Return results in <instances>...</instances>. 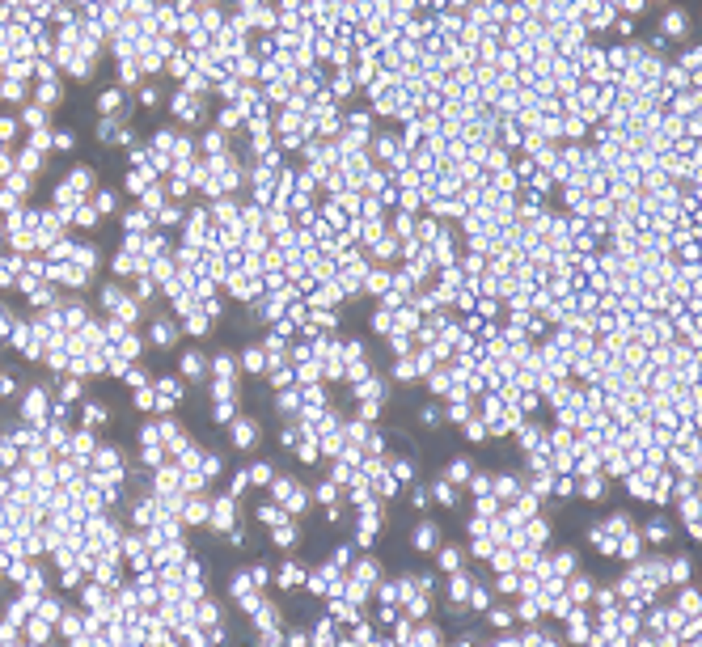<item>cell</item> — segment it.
Returning <instances> with one entry per match:
<instances>
[{"label": "cell", "instance_id": "obj_9", "mask_svg": "<svg viewBox=\"0 0 702 647\" xmlns=\"http://www.w3.org/2000/svg\"><path fill=\"white\" fill-rule=\"evenodd\" d=\"M491 495H495L500 504H508V500H516V495H520V482H516L512 474H500V478L491 482Z\"/></svg>", "mask_w": 702, "mask_h": 647}, {"label": "cell", "instance_id": "obj_27", "mask_svg": "<svg viewBox=\"0 0 702 647\" xmlns=\"http://www.w3.org/2000/svg\"><path fill=\"white\" fill-rule=\"evenodd\" d=\"M221 470H225V461H221V457H216V453H203V465H199V474H203L207 482H216V478H221Z\"/></svg>", "mask_w": 702, "mask_h": 647}, {"label": "cell", "instance_id": "obj_31", "mask_svg": "<svg viewBox=\"0 0 702 647\" xmlns=\"http://www.w3.org/2000/svg\"><path fill=\"white\" fill-rule=\"evenodd\" d=\"M233 415H237V402H212V419L216 423H233Z\"/></svg>", "mask_w": 702, "mask_h": 647}, {"label": "cell", "instance_id": "obj_6", "mask_svg": "<svg viewBox=\"0 0 702 647\" xmlns=\"http://www.w3.org/2000/svg\"><path fill=\"white\" fill-rule=\"evenodd\" d=\"M182 339V330H178V321H170V317H161V321H152V347H174Z\"/></svg>", "mask_w": 702, "mask_h": 647}, {"label": "cell", "instance_id": "obj_7", "mask_svg": "<svg viewBox=\"0 0 702 647\" xmlns=\"http://www.w3.org/2000/svg\"><path fill=\"white\" fill-rule=\"evenodd\" d=\"M178 368H182V376H186V381H203V376H207V368H212V360H207V356H199V351H186Z\"/></svg>", "mask_w": 702, "mask_h": 647}, {"label": "cell", "instance_id": "obj_42", "mask_svg": "<svg viewBox=\"0 0 702 647\" xmlns=\"http://www.w3.org/2000/svg\"><path fill=\"white\" fill-rule=\"evenodd\" d=\"M17 136V119H0V144Z\"/></svg>", "mask_w": 702, "mask_h": 647}, {"label": "cell", "instance_id": "obj_11", "mask_svg": "<svg viewBox=\"0 0 702 647\" xmlns=\"http://www.w3.org/2000/svg\"><path fill=\"white\" fill-rule=\"evenodd\" d=\"M22 271H26V262H22L17 254H13V258H0V288H13Z\"/></svg>", "mask_w": 702, "mask_h": 647}, {"label": "cell", "instance_id": "obj_23", "mask_svg": "<svg viewBox=\"0 0 702 647\" xmlns=\"http://www.w3.org/2000/svg\"><path fill=\"white\" fill-rule=\"evenodd\" d=\"M68 186H72L77 195H85V191H93V174H89V166H77V170L68 174Z\"/></svg>", "mask_w": 702, "mask_h": 647}, {"label": "cell", "instance_id": "obj_45", "mask_svg": "<svg viewBox=\"0 0 702 647\" xmlns=\"http://www.w3.org/2000/svg\"><path fill=\"white\" fill-rule=\"evenodd\" d=\"M56 148H72V131H56Z\"/></svg>", "mask_w": 702, "mask_h": 647}, {"label": "cell", "instance_id": "obj_10", "mask_svg": "<svg viewBox=\"0 0 702 647\" xmlns=\"http://www.w3.org/2000/svg\"><path fill=\"white\" fill-rule=\"evenodd\" d=\"M677 614H681V618H698V614H702V592L681 588V597H677Z\"/></svg>", "mask_w": 702, "mask_h": 647}, {"label": "cell", "instance_id": "obj_20", "mask_svg": "<svg viewBox=\"0 0 702 647\" xmlns=\"http://www.w3.org/2000/svg\"><path fill=\"white\" fill-rule=\"evenodd\" d=\"M580 495H584V500H601V495H605V478H601V474H584Z\"/></svg>", "mask_w": 702, "mask_h": 647}, {"label": "cell", "instance_id": "obj_5", "mask_svg": "<svg viewBox=\"0 0 702 647\" xmlns=\"http://www.w3.org/2000/svg\"><path fill=\"white\" fill-rule=\"evenodd\" d=\"M207 516H212V500H203V491L182 500V525H207Z\"/></svg>", "mask_w": 702, "mask_h": 647}, {"label": "cell", "instance_id": "obj_28", "mask_svg": "<svg viewBox=\"0 0 702 647\" xmlns=\"http://www.w3.org/2000/svg\"><path fill=\"white\" fill-rule=\"evenodd\" d=\"M445 478L457 482V487H461V482H470V461H449V465H445Z\"/></svg>", "mask_w": 702, "mask_h": 647}, {"label": "cell", "instance_id": "obj_14", "mask_svg": "<svg viewBox=\"0 0 702 647\" xmlns=\"http://www.w3.org/2000/svg\"><path fill=\"white\" fill-rule=\"evenodd\" d=\"M669 537H673V529H669V520H660V516H652V520H647L643 525V542H669Z\"/></svg>", "mask_w": 702, "mask_h": 647}, {"label": "cell", "instance_id": "obj_18", "mask_svg": "<svg viewBox=\"0 0 702 647\" xmlns=\"http://www.w3.org/2000/svg\"><path fill=\"white\" fill-rule=\"evenodd\" d=\"M689 554H681V559H669V567H664V575H669V584H685L689 580Z\"/></svg>", "mask_w": 702, "mask_h": 647}, {"label": "cell", "instance_id": "obj_3", "mask_svg": "<svg viewBox=\"0 0 702 647\" xmlns=\"http://www.w3.org/2000/svg\"><path fill=\"white\" fill-rule=\"evenodd\" d=\"M93 453H97V436H93V427H72V445H68V457L72 461H81L85 470H89V461H93Z\"/></svg>", "mask_w": 702, "mask_h": 647}, {"label": "cell", "instance_id": "obj_35", "mask_svg": "<svg viewBox=\"0 0 702 647\" xmlns=\"http://www.w3.org/2000/svg\"><path fill=\"white\" fill-rule=\"evenodd\" d=\"M436 500H440V504H457V482H449V478L436 482Z\"/></svg>", "mask_w": 702, "mask_h": 647}, {"label": "cell", "instance_id": "obj_15", "mask_svg": "<svg viewBox=\"0 0 702 647\" xmlns=\"http://www.w3.org/2000/svg\"><path fill=\"white\" fill-rule=\"evenodd\" d=\"M166 457H170V449L161 445V440H152V445H140V461H144L148 470H157V465H166Z\"/></svg>", "mask_w": 702, "mask_h": 647}, {"label": "cell", "instance_id": "obj_30", "mask_svg": "<svg viewBox=\"0 0 702 647\" xmlns=\"http://www.w3.org/2000/svg\"><path fill=\"white\" fill-rule=\"evenodd\" d=\"M567 597H571L575 605H584V601L592 597V580H571V592H567Z\"/></svg>", "mask_w": 702, "mask_h": 647}, {"label": "cell", "instance_id": "obj_41", "mask_svg": "<svg viewBox=\"0 0 702 647\" xmlns=\"http://www.w3.org/2000/svg\"><path fill=\"white\" fill-rule=\"evenodd\" d=\"M203 148H207V152H225V131H212V136L203 140Z\"/></svg>", "mask_w": 702, "mask_h": 647}, {"label": "cell", "instance_id": "obj_8", "mask_svg": "<svg viewBox=\"0 0 702 647\" xmlns=\"http://www.w3.org/2000/svg\"><path fill=\"white\" fill-rule=\"evenodd\" d=\"M174 115L186 119V123H195V119H203V106H199L195 93H178V97H174Z\"/></svg>", "mask_w": 702, "mask_h": 647}, {"label": "cell", "instance_id": "obj_44", "mask_svg": "<svg viewBox=\"0 0 702 647\" xmlns=\"http://www.w3.org/2000/svg\"><path fill=\"white\" fill-rule=\"evenodd\" d=\"M140 106H148V111L157 106V89H152V85H144V89H140Z\"/></svg>", "mask_w": 702, "mask_h": 647}, {"label": "cell", "instance_id": "obj_34", "mask_svg": "<svg viewBox=\"0 0 702 647\" xmlns=\"http://www.w3.org/2000/svg\"><path fill=\"white\" fill-rule=\"evenodd\" d=\"M487 622L504 630V626H512V622H516V614H512V609H487Z\"/></svg>", "mask_w": 702, "mask_h": 647}, {"label": "cell", "instance_id": "obj_37", "mask_svg": "<svg viewBox=\"0 0 702 647\" xmlns=\"http://www.w3.org/2000/svg\"><path fill=\"white\" fill-rule=\"evenodd\" d=\"M93 207H97V216L115 211V195H111V191H97V195H93Z\"/></svg>", "mask_w": 702, "mask_h": 647}, {"label": "cell", "instance_id": "obj_32", "mask_svg": "<svg viewBox=\"0 0 702 647\" xmlns=\"http://www.w3.org/2000/svg\"><path fill=\"white\" fill-rule=\"evenodd\" d=\"M550 567H555L559 575H571V571H575V554H571V550H563V554H555V559H550Z\"/></svg>", "mask_w": 702, "mask_h": 647}, {"label": "cell", "instance_id": "obj_2", "mask_svg": "<svg viewBox=\"0 0 702 647\" xmlns=\"http://www.w3.org/2000/svg\"><path fill=\"white\" fill-rule=\"evenodd\" d=\"M233 525H237V495H221V500H212L207 529H216V533H229Z\"/></svg>", "mask_w": 702, "mask_h": 647}, {"label": "cell", "instance_id": "obj_16", "mask_svg": "<svg viewBox=\"0 0 702 647\" xmlns=\"http://www.w3.org/2000/svg\"><path fill=\"white\" fill-rule=\"evenodd\" d=\"M436 537H440L436 525H419V529L410 533V546H415V550H436Z\"/></svg>", "mask_w": 702, "mask_h": 647}, {"label": "cell", "instance_id": "obj_1", "mask_svg": "<svg viewBox=\"0 0 702 647\" xmlns=\"http://www.w3.org/2000/svg\"><path fill=\"white\" fill-rule=\"evenodd\" d=\"M51 402H56V398L47 394V385H34V390L22 398V419L34 423V427H42V423L51 419Z\"/></svg>", "mask_w": 702, "mask_h": 647}, {"label": "cell", "instance_id": "obj_19", "mask_svg": "<svg viewBox=\"0 0 702 647\" xmlns=\"http://www.w3.org/2000/svg\"><path fill=\"white\" fill-rule=\"evenodd\" d=\"M106 419H111V415H106L102 402H85V406H81V423H85V427H102Z\"/></svg>", "mask_w": 702, "mask_h": 647}, {"label": "cell", "instance_id": "obj_36", "mask_svg": "<svg viewBox=\"0 0 702 647\" xmlns=\"http://www.w3.org/2000/svg\"><path fill=\"white\" fill-rule=\"evenodd\" d=\"M440 567H445V571H461V550H453V546L440 550Z\"/></svg>", "mask_w": 702, "mask_h": 647}, {"label": "cell", "instance_id": "obj_33", "mask_svg": "<svg viewBox=\"0 0 702 647\" xmlns=\"http://www.w3.org/2000/svg\"><path fill=\"white\" fill-rule=\"evenodd\" d=\"M123 381H127V385H131V390H144V385H148V372H144V368H136V364H131V368H127V372H123Z\"/></svg>", "mask_w": 702, "mask_h": 647}, {"label": "cell", "instance_id": "obj_21", "mask_svg": "<svg viewBox=\"0 0 702 647\" xmlns=\"http://www.w3.org/2000/svg\"><path fill=\"white\" fill-rule=\"evenodd\" d=\"M276 584H280V588H296V584H305V571H301L296 563H284V567L276 571Z\"/></svg>", "mask_w": 702, "mask_h": 647}, {"label": "cell", "instance_id": "obj_39", "mask_svg": "<svg viewBox=\"0 0 702 647\" xmlns=\"http://www.w3.org/2000/svg\"><path fill=\"white\" fill-rule=\"evenodd\" d=\"M26 123H30V127L38 131V127L47 123V111H42V106H30V111H26Z\"/></svg>", "mask_w": 702, "mask_h": 647}, {"label": "cell", "instance_id": "obj_22", "mask_svg": "<svg viewBox=\"0 0 702 647\" xmlns=\"http://www.w3.org/2000/svg\"><path fill=\"white\" fill-rule=\"evenodd\" d=\"M212 372L221 376V381H237V360H233V356H216V360H212Z\"/></svg>", "mask_w": 702, "mask_h": 647}, {"label": "cell", "instance_id": "obj_25", "mask_svg": "<svg viewBox=\"0 0 702 647\" xmlns=\"http://www.w3.org/2000/svg\"><path fill=\"white\" fill-rule=\"evenodd\" d=\"M271 478H276V470L266 465V461H258V465H250V487H271Z\"/></svg>", "mask_w": 702, "mask_h": 647}, {"label": "cell", "instance_id": "obj_12", "mask_svg": "<svg viewBox=\"0 0 702 647\" xmlns=\"http://www.w3.org/2000/svg\"><path fill=\"white\" fill-rule=\"evenodd\" d=\"M266 364H271V360H266V347H250V351L241 356V368H246L250 376H262V372H266Z\"/></svg>", "mask_w": 702, "mask_h": 647}, {"label": "cell", "instance_id": "obj_43", "mask_svg": "<svg viewBox=\"0 0 702 647\" xmlns=\"http://www.w3.org/2000/svg\"><path fill=\"white\" fill-rule=\"evenodd\" d=\"M17 390V381H13V372H0V398H9Z\"/></svg>", "mask_w": 702, "mask_h": 647}, {"label": "cell", "instance_id": "obj_17", "mask_svg": "<svg viewBox=\"0 0 702 647\" xmlns=\"http://www.w3.org/2000/svg\"><path fill=\"white\" fill-rule=\"evenodd\" d=\"M470 575H461V571H453V580H449V601H457V605H465L470 601Z\"/></svg>", "mask_w": 702, "mask_h": 647}, {"label": "cell", "instance_id": "obj_24", "mask_svg": "<svg viewBox=\"0 0 702 647\" xmlns=\"http://www.w3.org/2000/svg\"><path fill=\"white\" fill-rule=\"evenodd\" d=\"M685 26H689V17H685L681 9H673V13L664 17V34H673V38H685Z\"/></svg>", "mask_w": 702, "mask_h": 647}, {"label": "cell", "instance_id": "obj_13", "mask_svg": "<svg viewBox=\"0 0 702 647\" xmlns=\"http://www.w3.org/2000/svg\"><path fill=\"white\" fill-rule=\"evenodd\" d=\"M296 537H301V533H296V525H292V520H280V525L271 529V542H276L280 550H292V546H296Z\"/></svg>", "mask_w": 702, "mask_h": 647}, {"label": "cell", "instance_id": "obj_26", "mask_svg": "<svg viewBox=\"0 0 702 647\" xmlns=\"http://www.w3.org/2000/svg\"><path fill=\"white\" fill-rule=\"evenodd\" d=\"M119 102H123V89H106V93L97 97V111H102V115H115Z\"/></svg>", "mask_w": 702, "mask_h": 647}, {"label": "cell", "instance_id": "obj_4", "mask_svg": "<svg viewBox=\"0 0 702 647\" xmlns=\"http://www.w3.org/2000/svg\"><path fill=\"white\" fill-rule=\"evenodd\" d=\"M229 436H233V449H258V423L246 415H233Z\"/></svg>", "mask_w": 702, "mask_h": 647}, {"label": "cell", "instance_id": "obj_38", "mask_svg": "<svg viewBox=\"0 0 702 647\" xmlns=\"http://www.w3.org/2000/svg\"><path fill=\"white\" fill-rule=\"evenodd\" d=\"M491 482H495L491 474H478V478H470V491L474 495H491Z\"/></svg>", "mask_w": 702, "mask_h": 647}, {"label": "cell", "instance_id": "obj_29", "mask_svg": "<svg viewBox=\"0 0 702 647\" xmlns=\"http://www.w3.org/2000/svg\"><path fill=\"white\" fill-rule=\"evenodd\" d=\"M254 516H258V520H262V525H271V529H276V525H280V520H288V516H284V508H276V504H262V508H258V512H254Z\"/></svg>", "mask_w": 702, "mask_h": 647}, {"label": "cell", "instance_id": "obj_40", "mask_svg": "<svg viewBox=\"0 0 702 647\" xmlns=\"http://www.w3.org/2000/svg\"><path fill=\"white\" fill-rule=\"evenodd\" d=\"M250 580H254V588H266V584H271V571L258 563V567H250Z\"/></svg>", "mask_w": 702, "mask_h": 647}]
</instances>
